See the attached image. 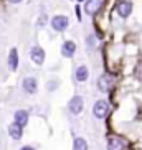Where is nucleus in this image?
Listing matches in <instances>:
<instances>
[{
  "label": "nucleus",
  "mask_w": 142,
  "mask_h": 150,
  "mask_svg": "<svg viewBox=\"0 0 142 150\" xmlns=\"http://www.w3.org/2000/svg\"><path fill=\"white\" fill-rule=\"evenodd\" d=\"M93 114L94 117H98V119H104L107 114H109V104L107 101H96L94 102V107H93Z\"/></svg>",
  "instance_id": "nucleus-1"
},
{
  "label": "nucleus",
  "mask_w": 142,
  "mask_h": 150,
  "mask_svg": "<svg viewBox=\"0 0 142 150\" xmlns=\"http://www.w3.org/2000/svg\"><path fill=\"white\" fill-rule=\"evenodd\" d=\"M126 149H127V142L122 137H117V135L109 137V140H107V150H126Z\"/></svg>",
  "instance_id": "nucleus-2"
},
{
  "label": "nucleus",
  "mask_w": 142,
  "mask_h": 150,
  "mask_svg": "<svg viewBox=\"0 0 142 150\" xmlns=\"http://www.w3.org/2000/svg\"><path fill=\"white\" fill-rule=\"evenodd\" d=\"M68 107H70V112L71 114H81V110H83V107H84V101H83V97L81 96H75L71 97L70 104H68Z\"/></svg>",
  "instance_id": "nucleus-3"
},
{
  "label": "nucleus",
  "mask_w": 142,
  "mask_h": 150,
  "mask_svg": "<svg viewBox=\"0 0 142 150\" xmlns=\"http://www.w3.org/2000/svg\"><path fill=\"white\" fill-rule=\"evenodd\" d=\"M112 84H114V78H112L111 74H102L101 78L98 79V88L101 89V91H104V93H107V91H111Z\"/></svg>",
  "instance_id": "nucleus-4"
},
{
  "label": "nucleus",
  "mask_w": 142,
  "mask_h": 150,
  "mask_svg": "<svg viewBox=\"0 0 142 150\" xmlns=\"http://www.w3.org/2000/svg\"><path fill=\"white\" fill-rule=\"evenodd\" d=\"M68 18L63 17V15H56V17L51 20V27H53V30L56 31H65L68 28Z\"/></svg>",
  "instance_id": "nucleus-5"
},
{
  "label": "nucleus",
  "mask_w": 142,
  "mask_h": 150,
  "mask_svg": "<svg viewBox=\"0 0 142 150\" xmlns=\"http://www.w3.org/2000/svg\"><path fill=\"white\" fill-rule=\"evenodd\" d=\"M102 7V0H88L84 4V12L88 15H94L98 13Z\"/></svg>",
  "instance_id": "nucleus-6"
},
{
  "label": "nucleus",
  "mask_w": 142,
  "mask_h": 150,
  "mask_svg": "<svg viewBox=\"0 0 142 150\" xmlns=\"http://www.w3.org/2000/svg\"><path fill=\"white\" fill-rule=\"evenodd\" d=\"M30 58H31V61L36 63V64H43V61H45V51L40 48V46H33V48L30 50Z\"/></svg>",
  "instance_id": "nucleus-7"
},
{
  "label": "nucleus",
  "mask_w": 142,
  "mask_h": 150,
  "mask_svg": "<svg viewBox=\"0 0 142 150\" xmlns=\"http://www.w3.org/2000/svg\"><path fill=\"white\" fill-rule=\"evenodd\" d=\"M131 12H132V4H131V2L122 0V2L117 4V13H119L122 18H127L129 15H131Z\"/></svg>",
  "instance_id": "nucleus-8"
},
{
  "label": "nucleus",
  "mask_w": 142,
  "mask_h": 150,
  "mask_svg": "<svg viewBox=\"0 0 142 150\" xmlns=\"http://www.w3.org/2000/svg\"><path fill=\"white\" fill-rule=\"evenodd\" d=\"M23 89H25L28 94H35L36 89H38V84H36L35 78H25V79H23Z\"/></svg>",
  "instance_id": "nucleus-9"
},
{
  "label": "nucleus",
  "mask_w": 142,
  "mask_h": 150,
  "mask_svg": "<svg viewBox=\"0 0 142 150\" xmlns=\"http://www.w3.org/2000/svg\"><path fill=\"white\" fill-rule=\"evenodd\" d=\"M76 51V45L75 41H65V45H63V48H61V54L65 58H71L73 54H75Z\"/></svg>",
  "instance_id": "nucleus-10"
},
{
  "label": "nucleus",
  "mask_w": 142,
  "mask_h": 150,
  "mask_svg": "<svg viewBox=\"0 0 142 150\" xmlns=\"http://www.w3.org/2000/svg\"><path fill=\"white\" fill-rule=\"evenodd\" d=\"M28 122V112L27 110H17L15 112V124L23 127V125H27Z\"/></svg>",
  "instance_id": "nucleus-11"
},
{
  "label": "nucleus",
  "mask_w": 142,
  "mask_h": 150,
  "mask_svg": "<svg viewBox=\"0 0 142 150\" xmlns=\"http://www.w3.org/2000/svg\"><path fill=\"white\" fill-rule=\"evenodd\" d=\"M9 66H10V69H17V68H18V51H17V48H12V50H10Z\"/></svg>",
  "instance_id": "nucleus-12"
},
{
  "label": "nucleus",
  "mask_w": 142,
  "mask_h": 150,
  "mask_svg": "<svg viewBox=\"0 0 142 150\" xmlns=\"http://www.w3.org/2000/svg\"><path fill=\"white\" fill-rule=\"evenodd\" d=\"M88 76H89V71L86 66H80L76 69V81H78V83H84V81L88 79Z\"/></svg>",
  "instance_id": "nucleus-13"
},
{
  "label": "nucleus",
  "mask_w": 142,
  "mask_h": 150,
  "mask_svg": "<svg viewBox=\"0 0 142 150\" xmlns=\"http://www.w3.org/2000/svg\"><path fill=\"white\" fill-rule=\"evenodd\" d=\"M9 134H10V137H12V139L18 140V139H22L23 130H22V127H20V125H17V124H12V125L9 127Z\"/></svg>",
  "instance_id": "nucleus-14"
},
{
  "label": "nucleus",
  "mask_w": 142,
  "mask_h": 150,
  "mask_svg": "<svg viewBox=\"0 0 142 150\" xmlns=\"http://www.w3.org/2000/svg\"><path fill=\"white\" fill-rule=\"evenodd\" d=\"M73 147H75V150H88V142H86L84 139L78 137V139H75Z\"/></svg>",
  "instance_id": "nucleus-15"
},
{
  "label": "nucleus",
  "mask_w": 142,
  "mask_h": 150,
  "mask_svg": "<svg viewBox=\"0 0 142 150\" xmlns=\"http://www.w3.org/2000/svg\"><path fill=\"white\" fill-rule=\"evenodd\" d=\"M136 76H137L139 79L142 81V61L139 63V66H137V69H136Z\"/></svg>",
  "instance_id": "nucleus-16"
},
{
  "label": "nucleus",
  "mask_w": 142,
  "mask_h": 150,
  "mask_svg": "<svg viewBox=\"0 0 142 150\" xmlns=\"http://www.w3.org/2000/svg\"><path fill=\"white\" fill-rule=\"evenodd\" d=\"M9 2H12V4H18V2H22V0H9Z\"/></svg>",
  "instance_id": "nucleus-17"
},
{
  "label": "nucleus",
  "mask_w": 142,
  "mask_h": 150,
  "mask_svg": "<svg viewBox=\"0 0 142 150\" xmlns=\"http://www.w3.org/2000/svg\"><path fill=\"white\" fill-rule=\"evenodd\" d=\"M22 150H35V149H31V147H23Z\"/></svg>",
  "instance_id": "nucleus-18"
}]
</instances>
